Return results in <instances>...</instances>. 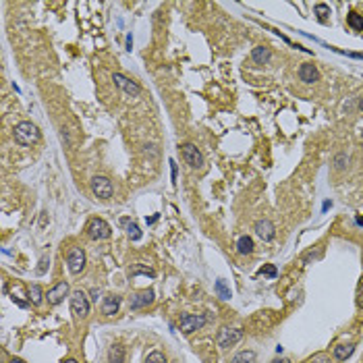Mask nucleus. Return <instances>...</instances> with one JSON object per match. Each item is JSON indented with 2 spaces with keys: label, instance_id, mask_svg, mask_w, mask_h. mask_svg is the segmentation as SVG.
<instances>
[{
  "label": "nucleus",
  "instance_id": "f257e3e1",
  "mask_svg": "<svg viewBox=\"0 0 363 363\" xmlns=\"http://www.w3.org/2000/svg\"><path fill=\"white\" fill-rule=\"evenodd\" d=\"M13 137L19 145H33V144L40 142V129L31 121H21L13 129Z\"/></svg>",
  "mask_w": 363,
  "mask_h": 363
},
{
  "label": "nucleus",
  "instance_id": "f03ea898",
  "mask_svg": "<svg viewBox=\"0 0 363 363\" xmlns=\"http://www.w3.org/2000/svg\"><path fill=\"white\" fill-rule=\"evenodd\" d=\"M71 311L77 320H85L89 315V299L85 295V290H73L71 292Z\"/></svg>",
  "mask_w": 363,
  "mask_h": 363
},
{
  "label": "nucleus",
  "instance_id": "7ed1b4c3",
  "mask_svg": "<svg viewBox=\"0 0 363 363\" xmlns=\"http://www.w3.org/2000/svg\"><path fill=\"white\" fill-rule=\"evenodd\" d=\"M89 187H91V193L96 195L98 200H110L112 193H114L112 181L108 177H104V174H96V177L91 179Z\"/></svg>",
  "mask_w": 363,
  "mask_h": 363
},
{
  "label": "nucleus",
  "instance_id": "20e7f679",
  "mask_svg": "<svg viewBox=\"0 0 363 363\" xmlns=\"http://www.w3.org/2000/svg\"><path fill=\"white\" fill-rule=\"evenodd\" d=\"M87 237L93 241H106L110 237V224L102 218H91L87 222Z\"/></svg>",
  "mask_w": 363,
  "mask_h": 363
},
{
  "label": "nucleus",
  "instance_id": "39448f33",
  "mask_svg": "<svg viewBox=\"0 0 363 363\" xmlns=\"http://www.w3.org/2000/svg\"><path fill=\"white\" fill-rule=\"evenodd\" d=\"M85 251L81 247H71L67 253V266H69V272L71 274H81L85 268Z\"/></svg>",
  "mask_w": 363,
  "mask_h": 363
},
{
  "label": "nucleus",
  "instance_id": "423d86ee",
  "mask_svg": "<svg viewBox=\"0 0 363 363\" xmlns=\"http://www.w3.org/2000/svg\"><path fill=\"white\" fill-rule=\"evenodd\" d=\"M241 338H243L241 328H222V330L218 332V336H216V341H218L220 349H228V347H235Z\"/></svg>",
  "mask_w": 363,
  "mask_h": 363
},
{
  "label": "nucleus",
  "instance_id": "0eeeda50",
  "mask_svg": "<svg viewBox=\"0 0 363 363\" xmlns=\"http://www.w3.org/2000/svg\"><path fill=\"white\" fill-rule=\"evenodd\" d=\"M181 154H183L185 162L189 164L191 168H202L204 166V156H202L200 147H197L195 144H183L181 145Z\"/></svg>",
  "mask_w": 363,
  "mask_h": 363
},
{
  "label": "nucleus",
  "instance_id": "6e6552de",
  "mask_svg": "<svg viewBox=\"0 0 363 363\" xmlns=\"http://www.w3.org/2000/svg\"><path fill=\"white\" fill-rule=\"evenodd\" d=\"M112 81L127 93V96H131V98H139V96H142V87H139L137 81L125 77L123 73H114L112 75Z\"/></svg>",
  "mask_w": 363,
  "mask_h": 363
},
{
  "label": "nucleus",
  "instance_id": "1a4fd4ad",
  "mask_svg": "<svg viewBox=\"0 0 363 363\" xmlns=\"http://www.w3.org/2000/svg\"><path fill=\"white\" fill-rule=\"evenodd\" d=\"M179 324H181L183 334H191V332H195V330H202V328L206 326V318H204V315L183 313L181 320H179Z\"/></svg>",
  "mask_w": 363,
  "mask_h": 363
},
{
  "label": "nucleus",
  "instance_id": "9d476101",
  "mask_svg": "<svg viewBox=\"0 0 363 363\" xmlns=\"http://www.w3.org/2000/svg\"><path fill=\"white\" fill-rule=\"evenodd\" d=\"M67 295H69V283L67 280H61V283H56L52 289H48L46 299H48V305H58V303L65 301Z\"/></svg>",
  "mask_w": 363,
  "mask_h": 363
},
{
  "label": "nucleus",
  "instance_id": "9b49d317",
  "mask_svg": "<svg viewBox=\"0 0 363 363\" xmlns=\"http://www.w3.org/2000/svg\"><path fill=\"white\" fill-rule=\"evenodd\" d=\"M253 230H255V235L260 237L262 241H272L274 237H276V226L272 224V220H257L255 222V226H253Z\"/></svg>",
  "mask_w": 363,
  "mask_h": 363
},
{
  "label": "nucleus",
  "instance_id": "f8f14e48",
  "mask_svg": "<svg viewBox=\"0 0 363 363\" xmlns=\"http://www.w3.org/2000/svg\"><path fill=\"white\" fill-rule=\"evenodd\" d=\"M154 301V290L151 289H147V290H139V292H135V295L131 297V309H142V307H147L149 303Z\"/></svg>",
  "mask_w": 363,
  "mask_h": 363
},
{
  "label": "nucleus",
  "instance_id": "ddd939ff",
  "mask_svg": "<svg viewBox=\"0 0 363 363\" xmlns=\"http://www.w3.org/2000/svg\"><path fill=\"white\" fill-rule=\"evenodd\" d=\"M299 79L303 81V83H315V81H320V71L315 69V65L303 63L299 67Z\"/></svg>",
  "mask_w": 363,
  "mask_h": 363
},
{
  "label": "nucleus",
  "instance_id": "4468645a",
  "mask_svg": "<svg viewBox=\"0 0 363 363\" xmlns=\"http://www.w3.org/2000/svg\"><path fill=\"white\" fill-rule=\"evenodd\" d=\"M121 297L119 295H114V292H110V295H106L102 299V313L104 315H114V313H119V309H121Z\"/></svg>",
  "mask_w": 363,
  "mask_h": 363
},
{
  "label": "nucleus",
  "instance_id": "2eb2a0df",
  "mask_svg": "<svg viewBox=\"0 0 363 363\" xmlns=\"http://www.w3.org/2000/svg\"><path fill=\"white\" fill-rule=\"evenodd\" d=\"M121 226L127 230V235L131 237V241H139V239H142V230H139V226L135 224L131 218H121Z\"/></svg>",
  "mask_w": 363,
  "mask_h": 363
},
{
  "label": "nucleus",
  "instance_id": "dca6fc26",
  "mask_svg": "<svg viewBox=\"0 0 363 363\" xmlns=\"http://www.w3.org/2000/svg\"><path fill=\"white\" fill-rule=\"evenodd\" d=\"M253 239L251 237H247V235H243V237H239V241H237V253L239 255H251L253 253Z\"/></svg>",
  "mask_w": 363,
  "mask_h": 363
},
{
  "label": "nucleus",
  "instance_id": "f3484780",
  "mask_svg": "<svg viewBox=\"0 0 363 363\" xmlns=\"http://www.w3.org/2000/svg\"><path fill=\"white\" fill-rule=\"evenodd\" d=\"M270 56H272L270 50L264 48V46H257V48H253V52H251V61H253L255 65H268Z\"/></svg>",
  "mask_w": 363,
  "mask_h": 363
},
{
  "label": "nucleus",
  "instance_id": "a211bd4d",
  "mask_svg": "<svg viewBox=\"0 0 363 363\" xmlns=\"http://www.w3.org/2000/svg\"><path fill=\"white\" fill-rule=\"evenodd\" d=\"M353 353H355V345H338V347H334V359L336 361H347Z\"/></svg>",
  "mask_w": 363,
  "mask_h": 363
},
{
  "label": "nucleus",
  "instance_id": "6ab92c4d",
  "mask_svg": "<svg viewBox=\"0 0 363 363\" xmlns=\"http://www.w3.org/2000/svg\"><path fill=\"white\" fill-rule=\"evenodd\" d=\"M108 363H125V347L112 345L108 349Z\"/></svg>",
  "mask_w": 363,
  "mask_h": 363
},
{
  "label": "nucleus",
  "instance_id": "aec40b11",
  "mask_svg": "<svg viewBox=\"0 0 363 363\" xmlns=\"http://www.w3.org/2000/svg\"><path fill=\"white\" fill-rule=\"evenodd\" d=\"M347 23L353 31H363V15L355 13V10H351V13L347 15Z\"/></svg>",
  "mask_w": 363,
  "mask_h": 363
},
{
  "label": "nucleus",
  "instance_id": "412c9836",
  "mask_svg": "<svg viewBox=\"0 0 363 363\" xmlns=\"http://www.w3.org/2000/svg\"><path fill=\"white\" fill-rule=\"evenodd\" d=\"M27 299H29V303H33V305H40L42 299H44L42 287H40V285H31L29 290H27Z\"/></svg>",
  "mask_w": 363,
  "mask_h": 363
},
{
  "label": "nucleus",
  "instance_id": "4be33fe9",
  "mask_svg": "<svg viewBox=\"0 0 363 363\" xmlns=\"http://www.w3.org/2000/svg\"><path fill=\"white\" fill-rule=\"evenodd\" d=\"M230 363H255L253 351H239V353L230 359Z\"/></svg>",
  "mask_w": 363,
  "mask_h": 363
},
{
  "label": "nucleus",
  "instance_id": "5701e85b",
  "mask_svg": "<svg viewBox=\"0 0 363 363\" xmlns=\"http://www.w3.org/2000/svg\"><path fill=\"white\" fill-rule=\"evenodd\" d=\"M313 13L318 15V19H320L322 23H326V21H328V17L332 15V13H330V6L324 4V2H318V4H315V6H313Z\"/></svg>",
  "mask_w": 363,
  "mask_h": 363
},
{
  "label": "nucleus",
  "instance_id": "b1692460",
  "mask_svg": "<svg viewBox=\"0 0 363 363\" xmlns=\"http://www.w3.org/2000/svg\"><path fill=\"white\" fill-rule=\"evenodd\" d=\"M145 363H168V359L164 353H160V351H151V353L145 357Z\"/></svg>",
  "mask_w": 363,
  "mask_h": 363
},
{
  "label": "nucleus",
  "instance_id": "393cba45",
  "mask_svg": "<svg viewBox=\"0 0 363 363\" xmlns=\"http://www.w3.org/2000/svg\"><path fill=\"white\" fill-rule=\"evenodd\" d=\"M129 272H131V276H137V274H144V276H151V278L156 276V272L151 270V268H145V266H133V268H131V270H129Z\"/></svg>",
  "mask_w": 363,
  "mask_h": 363
},
{
  "label": "nucleus",
  "instance_id": "a878e982",
  "mask_svg": "<svg viewBox=\"0 0 363 363\" xmlns=\"http://www.w3.org/2000/svg\"><path fill=\"white\" fill-rule=\"evenodd\" d=\"M216 292H218L220 299H230V289L226 287L224 280H218L216 283Z\"/></svg>",
  "mask_w": 363,
  "mask_h": 363
},
{
  "label": "nucleus",
  "instance_id": "bb28decb",
  "mask_svg": "<svg viewBox=\"0 0 363 363\" xmlns=\"http://www.w3.org/2000/svg\"><path fill=\"white\" fill-rule=\"evenodd\" d=\"M307 363H332V361H330V357H328L326 353H315L313 357L307 359Z\"/></svg>",
  "mask_w": 363,
  "mask_h": 363
},
{
  "label": "nucleus",
  "instance_id": "cd10ccee",
  "mask_svg": "<svg viewBox=\"0 0 363 363\" xmlns=\"http://www.w3.org/2000/svg\"><path fill=\"white\" fill-rule=\"evenodd\" d=\"M260 274H262V276H270V278H276L278 270H276V268H274V266H264V268H262V270H260Z\"/></svg>",
  "mask_w": 363,
  "mask_h": 363
},
{
  "label": "nucleus",
  "instance_id": "c85d7f7f",
  "mask_svg": "<svg viewBox=\"0 0 363 363\" xmlns=\"http://www.w3.org/2000/svg\"><path fill=\"white\" fill-rule=\"evenodd\" d=\"M347 160H349V158H347L345 154L336 156V168H338V170H343V168H345V162H347Z\"/></svg>",
  "mask_w": 363,
  "mask_h": 363
},
{
  "label": "nucleus",
  "instance_id": "c756f323",
  "mask_svg": "<svg viewBox=\"0 0 363 363\" xmlns=\"http://www.w3.org/2000/svg\"><path fill=\"white\" fill-rule=\"evenodd\" d=\"M357 305L363 309V285H361L359 290H357Z\"/></svg>",
  "mask_w": 363,
  "mask_h": 363
},
{
  "label": "nucleus",
  "instance_id": "7c9ffc66",
  "mask_svg": "<svg viewBox=\"0 0 363 363\" xmlns=\"http://www.w3.org/2000/svg\"><path fill=\"white\" fill-rule=\"evenodd\" d=\"M170 170H172V181H177V164H174V160H170Z\"/></svg>",
  "mask_w": 363,
  "mask_h": 363
},
{
  "label": "nucleus",
  "instance_id": "2f4dec72",
  "mask_svg": "<svg viewBox=\"0 0 363 363\" xmlns=\"http://www.w3.org/2000/svg\"><path fill=\"white\" fill-rule=\"evenodd\" d=\"M98 297H100V289H91V299L98 303Z\"/></svg>",
  "mask_w": 363,
  "mask_h": 363
},
{
  "label": "nucleus",
  "instance_id": "473e14b6",
  "mask_svg": "<svg viewBox=\"0 0 363 363\" xmlns=\"http://www.w3.org/2000/svg\"><path fill=\"white\" fill-rule=\"evenodd\" d=\"M8 363H25V361H23V359H19V357H13V359H10Z\"/></svg>",
  "mask_w": 363,
  "mask_h": 363
},
{
  "label": "nucleus",
  "instance_id": "72a5a7b5",
  "mask_svg": "<svg viewBox=\"0 0 363 363\" xmlns=\"http://www.w3.org/2000/svg\"><path fill=\"white\" fill-rule=\"evenodd\" d=\"M272 363H290V361H289V359H274Z\"/></svg>",
  "mask_w": 363,
  "mask_h": 363
},
{
  "label": "nucleus",
  "instance_id": "f704fd0d",
  "mask_svg": "<svg viewBox=\"0 0 363 363\" xmlns=\"http://www.w3.org/2000/svg\"><path fill=\"white\" fill-rule=\"evenodd\" d=\"M65 363H79V361H77V359H67Z\"/></svg>",
  "mask_w": 363,
  "mask_h": 363
},
{
  "label": "nucleus",
  "instance_id": "c9c22d12",
  "mask_svg": "<svg viewBox=\"0 0 363 363\" xmlns=\"http://www.w3.org/2000/svg\"><path fill=\"white\" fill-rule=\"evenodd\" d=\"M359 110H361V112H363V98H361V100H359Z\"/></svg>",
  "mask_w": 363,
  "mask_h": 363
},
{
  "label": "nucleus",
  "instance_id": "e433bc0d",
  "mask_svg": "<svg viewBox=\"0 0 363 363\" xmlns=\"http://www.w3.org/2000/svg\"><path fill=\"white\" fill-rule=\"evenodd\" d=\"M357 224H359V226H363V218H357Z\"/></svg>",
  "mask_w": 363,
  "mask_h": 363
}]
</instances>
